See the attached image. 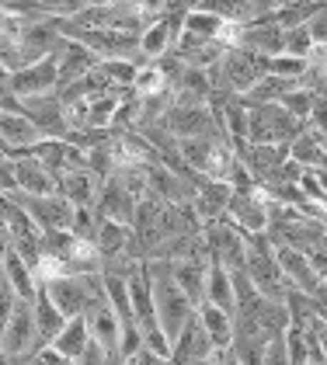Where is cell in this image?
Returning a JSON list of instances; mask_svg holds the SVG:
<instances>
[{
	"mask_svg": "<svg viewBox=\"0 0 327 365\" xmlns=\"http://www.w3.org/2000/svg\"><path fill=\"white\" fill-rule=\"evenodd\" d=\"M313 91H306V87H296V91H289L278 105L286 108V112L293 115V118H300V122H306V115H310V108H313Z\"/></svg>",
	"mask_w": 327,
	"mask_h": 365,
	"instance_id": "obj_36",
	"label": "cell"
},
{
	"mask_svg": "<svg viewBox=\"0 0 327 365\" xmlns=\"http://www.w3.org/2000/svg\"><path fill=\"white\" fill-rule=\"evenodd\" d=\"M84 29H109V31H126V35H139L146 29V18L136 7V0H122V4H105V7H84L81 14L66 18Z\"/></svg>",
	"mask_w": 327,
	"mask_h": 365,
	"instance_id": "obj_5",
	"label": "cell"
},
{
	"mask_svg": "<svg viewBox=\"0 0 327 365\" xmlns=\"http://www.w3.org/2000/svg\"><path fill=\"white\" fill-rule=\"evenodd\" d=\"M39 4H42L46 18H74L87 7V0H39Z\"/></svg>",
	"mask_w": 327,
	"mask_h": 365,
	"instance_id": "obj_38",
	"label": "cell"
},
{
	"mask_svg": "<svg viewBox=\"0 0 327 365\" xmlns=\"http://www.w3.org/2000/svg\"><path fill=\"white\" fill-rule=\"evenodd\" d=\"M14 112L28 115L46 140H66V122H63V101L59 94H35V98H14Z\"/></svg>",
	"mask_w": 327,
	"mask_h": 365,
	"instance_id": "obj_7",
	"label": "cell"
},
{
	"mask_svg": "<svg viewBox=\"0 0 327 365\" xmlns=\"http://www.w3.org/2000/svg\"><path fill=\"white\" fill-rule=\"evenodd\" d=\"M87 324H84V317H70L66 324H63V331L53 337V348L56 355H63V359H70V362H77L81 359V351L87 348Z\"/></svg>",
	"mask_w": 327,
	"mask_h": 365,
	"instance_id": "obj_31",
	"label": "cell"
},
{
	"mask_svg": "<svg viewBox=\"0 0 327 365\" xmlns=\"http://www.w3.org/2000/svg\"><path fill=\"white\" fill-rule=\"evenodd\" d=\"M0 285H4V257H0Z\"/></svg>",
	"mask_w": 327,
	"mask_h": 365,
	"instance_id": "obj_52",
	"label": "cell"
},
{
	"mask_svg": "<svg viewBox=\"0 0 327 365\" xmlns=\"http://www.w3.org/2000/svg\"><path fill=\"white\" fill-rule=\"evenodd\" d=\"M195 313H198L206 334H209V341H213V348H216V351H226V348L233 344V313L213 307V303H198Z\"/></svg>",
	"mask_w": 327,
	"mask_h": 365,
	"instance_id": "obj_28",
	"label": "cell"
},
{
	"mask_svg": "<svg viewBox=\"0 0 327 365\" xmlns=\"http://www.w3.org/2000/svg\"><path fill=\"white\" fill-rule=\"evenodd\" d=\"M0 348L11 355V359H25V355H35V313H31V303L28 299H18L14 309H11V320L0 334Z\"/></svg>",
	"mask_w": 327,
	"mask_h": 365,
	"instance_id": "obj_11",
	"label": "cell"
},
{
	"mask_svg": "<svg viewBox=\"0 0 327 365\" xmlns=\"http://www.w3.org/2000/svg\"><path fill=\"white\" fill-rule=\"evenodd\" d=\"M213 355H216L213 341H209V334H206L198 313H191V320L181 327V334L171 341V365H195V362L213 359Z\"/></svg>",
	"mask_w": 327,
	"mask_h": 365,
	"instance_id": "obj_14",
	"label": "cell"
},
{
	"mask_svg": "<svg viewBox=\"0 0 327 365\" xmlns=\"http://www.w3.org/2000/svg\"><path fill=\"white\" fill-rule=\"evenodd\" d=\"M84 324H87V334L94 337L105 351H119V334H122V320L115 317V309L109 307V299L101 296L98 303H91V307L84 309Z\"/></svg>",
	"mask_w": 327,
	"mask_h": 365,
	"instance_id": "obj_20",
	"label": "cell"
},
{
	"mask_svg": "<svg viewBox=\"0 0 327 365\" xmlns=\"http://www.w3.org/2000/svg\"><path fill=\"white\" fill-rule=\"evenodd\" d=\"M206 272H209V261H202V257L171 261V279H174V285L191 299V307L202 303V292H206Z\"/></svg>",
	"mask_w": 327,
	"mask_h": 365,
	"instance_id": "obj_27",
	"label": "cell"
},
{
	"mask_svg": "<svg viewBox=\"0 0 327 365\" xmlns=\"http://www.w3.org/2000/svg\"><path fill=\"white\" fill-rule=\"evenodd\" d=\"M136 202L133 192L111 174L101 181V188H98V198H94V212L101 216V220H111V223H133V212H136Z\"/></svg>",
	"mask_w": 327,
	"mask_h": 365,
	"instance_id": "obj_15",
	"label": "cell"
},
{
	"mask_svg": "<svg viewBox=\"0 0 327 365\" xmlns=\"http://www.w3.org/2000/svg\"><path fill=\"white\" fill-rule=\"evenodd\" d=\"M46 296L53 299V307L70 320V317H84V309L91 303H98L105 296L101 285V272H87V275H63V279L42 285Z\"/></svg>",
	"mask_w": 327,
	"mask_h": 365,
	"instance_id": "obj_2",
	"label": "cell"
},
{
	"mask_svg": "<svg viewBox=\"0 0 327 365\" xmlns=\"http://www.w3.org/2000/svg\"><path fill=\"white\" fill-rule=\"evenodd\" d=\"M306 365H321V362H306Z\"/></svg>",
	"mask_w": 327,
	"mask_h": 365,
	"instance_id": "obj_53",
	"label": "cell"
},
{
	"mask_svg": "<svg viewBox=\"0 0 327 365\" xmlns=\"http://www.w3.org/2000/svg\"><path fill=\"white\" fill-rule=\"evenodd\" d=\"M306 129L317 133L321 140H327V94H317V98H313V108L306 115Z\"/></svg>",
	"mask_w": 327,
	"mask_h": 365,
	"instance_id": "obj_37",
	"label": "cell"
},
{
	"mask_svg": "<svg viewBox=\"0 0 327 365\" xmlns=\"http://www.w3.org/2000/svg\"><path fill=\"white\" fill-rule=\"evenodd\" d=\"M317 337H321V351H324V362H327V324L321 320V327H317Z\"/></svg>",
	"mask_w": 327,
	"mask_h": 365,
	"instance_id": "obj_47",
	"label": "cell"
},
{
	"mask_svg": "<svg viewBox=\"0 0 327 365\" xmlns=\"http://www.w3.org/2000/svg\"><path fill=\"white\" fill-rule=\"evenodd\" d=\"M216 365H241V359L226 348V351H216Z\"/></svg>",
	"mask_w": 327,
	"mask_h": 365,
	"instance_id": "obj_46",
	"label": "cell"
},
{
	"mask_svg": "<svg viewBox=\"0 0 327 365\" xmlns=\"http://www.w3.org/2000/svg\"><path fill=\"white\" fill-rule=\"evenodd\" d=\"M31 313H35V351H42V348H49V344H53V337L63 331L66 317L53 307V299L46 296V289H39V292H35V299H31Z\"/></svg>",
	"mask_w": 327,
	"mask_h": 365,
	"instance_id": "obj_24",
	"label": "cell"
},
{
	"mask_svg": "<svg viewBox=\"0 0 327 365\" xmlns=\"http://www.w3.org/2000/svg\"><path fill=\"white\" fill-rule=\"evenodd\" d=\"M191 188H195V195H191V209L198 212L202 226L213 223V220H223L226 202H230V192H233V188H230V185H223V181H213V178H202V174H195Z\"/></svg>",
	"mask_w": 327,
	"mask_h": 365,
	"instance_id": "obj_19",
	"label": "cell"
},
{
	"mask_svg": "<svg viewBox=\"0 0 327 365\" xmlns=\"http://www.w3.org/2000/svg\"><path fill=\"white\" fill-rule=\"evenodd\" d=\"M14 202L31 216V223L39 226L42 233L46 230H70L74 205L59 192H53V195H21V192H14Z\"/></svg>",
	"mask_w": 327,
	"mask_h": 365,
	"instance_id": "obj_9",
	"label": "cell"
},
{
	"mask_svg": "<svg viewBox=\"0 0 327 365\" xmlns=\"http://www.w3.org/2000/svg\"><path fill=\"white\" fill-rule=\"evenodd\" d=\"M223 220L241 233H265L268 230V205L254 195V188L251 192H230Z\"/></svg>",
	"mask_w": 327,
	"mask_h": 365,
	"instance_id": "obj_13",
	"label": "cell"
},
{
	"mask_svg": "<svg viewBox=\"0 0 327 365\" xmlns=\"http://www.w3.org/2000/svg\"><path fill=\"white\" fill-rule=\"evenodd\" d=\"M105 4H122V0H87V7H105Z\"/></svg>",
	"mask_w": 327,
	"mask_h": 365,
	"instance_id": "obj_48",
	"label": "cell"
},
{
	"mask_svg": "<svg viewBox=\"0 0 327 365\" xmlns=\"http://www.w3.org/2000/svg\"><path fill=\"white\" fill-rule=\"evenodd\" d=\"M164 129L174 140H191V136H219L216 115L209 108V101H171V108L164 115Z\"/></svg>",
	"mask_w": 327,
	"mask_h": 365,
	"instance_id": "obj_4",
	"label": "cell"
},
{
	"mask_svg": "<svg viewBox=\"0 0 327 365\" xmlns=\"http://www.w3.org/2000/svg\"><path fill=\"white\" fill-rule=\"evenodd\" d=\"M244 237V272L247 279L254 282V289L268 299H282L289 282L278 268L275 257V244L268 240V233H241Z\"/></svg>",
	"mask_w": 327,
	"mask_h": 365,
	"instance_id": "obj_1",
	"label": "cell"
},
{
	"mask_svg": "<svg viewBox=\"0 0 327 365\" xmlns=\"http://www.w3.org/2000/svg\"><path fill=\"white\" fill-rule=\"evenodd\" d=\"M119 365H171V359H164L157 351H150V348H139L133 355H126Z\"/></svg>",
	"mask_w": 327,
	"mask_h": 365,
	"instance_id": "obj_42",
	"label": "cell"
},
{
	"mask_svg": "<svg viewBox=\"0 0 327 365\" xmlns=\"http://www.w3.org/2000/svg\"><path fill=\"white\" fill-rule=\"evenodd\" d=\"M181 18H185V11H171V14L150 21L146 29L139 31V56H143V63H154L164 53H171V46H174V38L181 31Z\"/></svg>",
	"mask_w": 327,
	"mask_h": 365,
	"instance_id": "obj_16",
	"label": "cell"
},
{
	"mask_svg": "<svg viewBox=\"0 0 327 365\" xmlns=\"http://www.w3.org/2000/svg\"><path fill=\"white\" fill-rule=\"evenodd\" d=\"M310 268L317 272V279H321V282L327 279V247H317V251H310Z\"/></svg>",
	"mask_w": 327,
	"mask_h": 365,
	"instance_id": "obj_44",
	"label": "cell"
},
{
	"mask_svg": "<svg viewBox=\"0 0 327 365\" xmlns=\"http://www.w3.org/2000/svg\"><path fill=\"white\" fill-rule=\"evenodd\" d=\"M261 365H293L289 362V351H286L282 334L268 337V344H265V351H261Z\"/></svg>",
	"mask_w": 327,
	"mask_h": 365,
	"instance_id": "obj_39",
	"label": "cell"
},
{
	"mask_svg": "<svg viewBox=\"0 0 327 365\" xmlns=\"http://www.w3.org/2000/svg\"><path fill=\"white\" fill-rule=\"evenodd\" d=\"M313 49L310 42V31L306 25H296V29H282V56H296V59H306Z\"/></svg>",
	"mask_w": 327,
	"mask_h": 365,
	"instance_id": "obj_35",
	"label": "cell"
},
{
	"mask_svg": "<svg viewBox=\"0 0 327 365\" xmlns=\"http://www.w3.org/2000/svg\"><path fill=\"white\" fill-rule=\"evenodd\" d=\"M202 303H213V307L233 313V282H230V272H226V268L209 264V272H206V292H202Z\"/></svg>",
	"mask_w": 327,
	"mask_h": 365,
	"instance_id": "obj_32",
	"label": "cell"
},
{
	"mask_svg": "<svg viewBox=\"0 0 327 365\" xmlns=\"http://www.w3.org/2000/svg\"><path fill=\"white\" fill-rule=\"evenodd\" d=\"M275 257H278V268H282V275H286V282H289L293 289L313 292V289L321 285L317 272L310 268V254L296 251V247H275Z\"/></svg>",
	"mask_w": 327,
	"mask_h": 365,
	"instance_id": "obj_23",
	"label": "cell"
},
{
	"mask_svg": "<svg viewBox=\"0 0 327 365\" xmlns=\"http://www.w3.org/2000/svg\"><path fill=\"white\" fill-rule=\"evenodd\" d=\"M289 157L306 170H327V146L324 140L317 136V133H310L306 125H303V133L296 140L289 143Z\"/></svg>",
	"mask_w": 327,
	"mask_h": 365,
	"instance_id": "obj_30",
	"label": "cell"
},
{
	"mask_svg": "<svg viewBox=\"0 0 327 365\" xmlns=\"http://www.w3.org/2000/svg\"><path fill=\"white\" fill-rule=\"evenodd\" d=\"M56 87H59L56 59L46 56V59H39V63H31V66H25V70L7 73L4 94H11V98H35V94H53Z\"/></svg>",
	"mask_w": 327,
	"mask_h": 365,
	"instance_id": "obj_10",
	"label": "cell"
},
{
	"mask_svg": "<svg viewBox=\"0 0 327 365\" xmlns=\"http://www.w3.org/2000/svg\"><path fill=\"white\" fill-rule=\"evenodd\" d=\"M0 365H14V359H11V355H7L4 348H0Z\"/></svg>",
	"mask_w": 327,
	"mask_h": 365,
	"instance_id": "obj_49",
	"label": "cell"
},
{
	"mask_svg": "<svg viewBox=\"0 0 327 365\" xmlns=\"http://www.w3.org/2000/svg\"><path fill=\"white\" fill-rule=\"evenodd\" d=\"M317 220H321V226H324V233H327V209H321V212H317Z\"/></svg>",
	"mask_w": 327,
	"mask_h": 365,
	"instance_id": "obj_50",
	"label": "cell"
},
{
	"mask_svg": "<svg viewBox=\"0 0 327 365\" xmlns=\"http://www.w3.org/2000/svg\"><path fill=\"white\" fill-rule=\"evenodd\" d=\"M98 188H101V178H94L87 168L81 170H70V174H63L59 181H56V192L66 198L74 209H84V205H94V198H98Z\"/></svg>",
	"mask_w": 327,
	"mask_h": 365,
	"instance_id": "obj_25",
	"label": "cell"
},
{
	"mask_svg": "<svg viewBox=\"0 0 327 365\" xmlns=\"http://www.w3.org/2000/svg\"><path fill=\"white\" fill-rule=\"evenodd\" d=\"M185 7H188V4H185Z\"/></svg>",
	"mask_w": 327,
	"mask_h": 365,
	"instance_id": "obj_55",
	"label": "cell"
},
{
	"mask_svg": "<svg viewBox=\"0 0 327 365\" xmlns=\"http://www.w3.org/2000/svg\"><path fill=\"white\" fill-rule=\"evenodd\" d=\"M306 31H310V42H313V46H327V7H321V11L306 21Z\"/></svg>",
	"mask_w": 327,
	"mask_h": 365,
	"instance_id": "obj_41",
	"label": "cell"
},
{
	"mask_svg": "<svg viewBox=\"0 0 327 365\" xmlns=\"http://www.w3.org/2000/svg\"><path fill=\"white\" fill-rule=\"evenodd\" d=\"M11 157H14V181H18L21 195H53L56 178L35 157H28V153H11Z\"/></svg>",
	"mask_w": 327,
	"mask_h": 365,
	"instance_id": "obj_22",
	"label": "cell"
},
{
	"mask_svg": "<svg viewBox=\"0 0 327 365\" xmlns=\"http://www.w3.org/2000/svg\"><path fill=\"white\" fill-rule=\"evenodd\" d=\"M195 365H216V355H213V359H206V362H195Z\"/></svg>",
	"mask_w": 327,
	"mask_h": 365,
	"instance_id": "obj_51",
	"label": "cell"
},
{
	"mask_svg": "<svg viewBox=\"0 0 327 365\" xmlns=\"http://www.w3.org/2000/svg\"><path fill=\"white\" fill-rule=\"evenodd\" d=\"M202 240H206L209 264H219L226 272H241L244 268V237L226 220H213V223L202 226Z\"/></svg>",
	"mask_w": 327,
	"mask_h": 365,
	"instance_id": "obj_6",
	"label": "cell"
},
{
	"mask_svg": "<svg viewBox=\"0 0 327 365\" xmlns=\"http://www.w3.org/2000/svg\"><path fill=\"white\" fill-rule=\"evenodd\" d=\"M300 118H293V115L286 112L282 105H254V108H247V143H289L296 140L303 133Z\"/></svg>",
	"mask_w": 327,
	"mask_h": 365,
	"instance_id": "obj_3",
	"label": "cell"
},
{
	"mask_svg": "<svg viewBox=\"0 0 327 365\" xmlns=\"http://www.w3.org/2000/svg\"><path fill=\"white\" fill-rule=\"evenodd\" d=\"M14 303H18V296H14V292H11V285L4 282V285H0V334H4V327H7V320H11Z\"/></svg>",
	"mask_w": 327,
	"mask_h": 365,
	"instance_id": "obj_43",
	"label": "cell"
},
{
	"mask_svg": "<svg viewBox=\"0 0 327 365\" xmlns=\"http://www.w3.org/2000/svg\"><path fill=\"white\" fill-rule=\"evenodd\" d=\"M42 129L21 112H0V150L4 153H28L35 143H42Z\"/></svg>",
	"mask_w": 327,
	"mask_h": 365,
	"instance_id": "obj_18",
	"label": "cell"
},
{
	"mask_svg": "<svg viewBox=\"0 0 327 365\" xmlns=\"http://www.w3.org/2000/svg\"><path fill=\"white\" fill-rule=\"evenodd\" d=\"M11 247V237H7V223H4V195H0V251Z\"/></svg>",
	"mask_w": 327,
	"mask_h": 365,
	"instance_id": "obj_45",
	"label": "cell"
},
{
	"mask_svg": "<svg viewBox=\"0 0 327 365\" xmlns=\"http://www.w3.org/2000/svg\"><path fill=\"white\" fill-rule=\"evenodd\" d=\"M53 59H56V73H59V87L74 84L77 77H84V73L98 63V56H94L87 46L66 38V35H59V42H56V49H53ZM59 87H56V91H59Z\"/></svg>",
	"mask_w": 327,
	"mask_h": 365,
	"instance_id": "obj_17",
	"label": "cell"
},
{
	"mask_svg": "<svg viewBox=\"0 0 327 365\" xmlns=\"http://www.w3.org/2000/svg\"><path fill=\"white\" fill-rule=\"evenodd\" d=\"M0 4H7V0H0Z\"/></svg>",
	"mask_w": 327,
	"mask_h": 365,
	"instance_id": "obj_54",
	"label": "cell"
},
{
	"mask_svg": "<svg viewBox=\"0 0 327 365\" xmlns=\"http://www.w3.org/2000/svg\"><path fill=\"white\" fill-rule=\"evenodd\" d=\"M188 11H202V14H213V18L233 21V25L251 21V0H195Z\"/></svg>",
	"mask_w": 327,
	"mask_h": 365,
	"instance_id": "obj_33",
	"label": "cell"
},
{
	"mask_svg": "<svg viewBox=\"0 0 327 365\" xmlns=\"http://www.w3.org/2000/svg\"><path fill=\"white\" fill-rule=\"evenodd\" d=\"M0 257H4V282L11 285V292H14L18 299H28V303H31V299H35V292H39L35 275H31V264H28L14 247H4Z\"/></svg>",
	"mask_w": 327,
	"mask_h": 365,
	"instance_id": "obj_26",
	"label": "cell"
},
{
	"mask_svg": "<svg viewBox=\"0 0 327 365\" xmlns=\"http://www.w3.org/2000/svg\"><path fill=\"white\" fill-rule=\"evenodd\" d=\"M237 46L251 49V53H261V56H282V29L272 18H254V21L241 25Z\"/></svg>",
	"mask_w": 327,
	"mask_h": 365,
	"instance_id": "obj_21",
	"label": "cell"
},
{
	"mask_svg": "<svg viewBox=\"0 0 327 365\" xmlns=\"http://www.w3.org/2000/svg\"><path fill=\"white\" fill-rule=\"evenodd\" d=\"M18 192V181H14V157L11 153H0V195H14Z\"/></svg>",
	"mask_w": 327,
	"mask_h": 365,
	"instance_id": "obj_40",
	"label": "cell"
},
{
	"mask_svg": "<svg viewBox=\"0 0 327 365\" xmlns=\"http://www.w3.org/2000/svg\"><path fill=\"white\" fill-rule=\"evenodd\" d=\"M129 240H133V233H129V226L126 223H111V220H101L98 230H94V247L101 254V264L111 261V257H122V254H129ZM133 257V254H129ZM139 261V257H136Z\"/></svg>",
	"mask_w": 327,
	"mask_h": 365,
	"instance_id": "obj_29",
	"label": "cell"
},
{
	"mask_svg": "<svg viewBox=\"0 0 327 365\" xmlns=\"http://www.w3.org/2000/svg\"><path fill=\"white\" fill-rule=\"evenodd\" d=\"M28 157H35L42 168L53 174L56 181H59L63 174H70V170L87 168V153H84L81 146H74L70 140H42V143H35V146L28 150Z\"/></svg>",
	"mask_w": 327,
	"mask_h": 365,
	"instance_id": "obj_12",
	"label": "cell"
},
{
	"mask_svg": "<svg viewBox=\"0 0 327 365\" xmlns=\"http://www.w3.org/2000/svg\"><path fill=\"white\" fill-rule=\"evenodd\" d=\"M171 84H167V77H164L161 63L154 59V63H139L136 70V81H133V94L136 98H154V94H167Z\"/></svg>",
	"mask_w": 327,
	"mask_h": 365,
	"instance_id": "obj_34",
	"label": "cell"
},
{
	"mask_svg": "<svg viewBox=\"0 0 327 365\" xmlns=\"http://www.w3.org/2000/svg\"><path fill=\"white\" fill-rule=\"evenodd\" d=\"M233 150H237L244 170L258 185H268L275 174H278V168L289 160V146L286 143H241Z\"/></svg>",
	"mask_w": 327,
	"mask_h": 365,
	"instance_id": "obj_8",
	"label": "cell"
}]
</instances>
